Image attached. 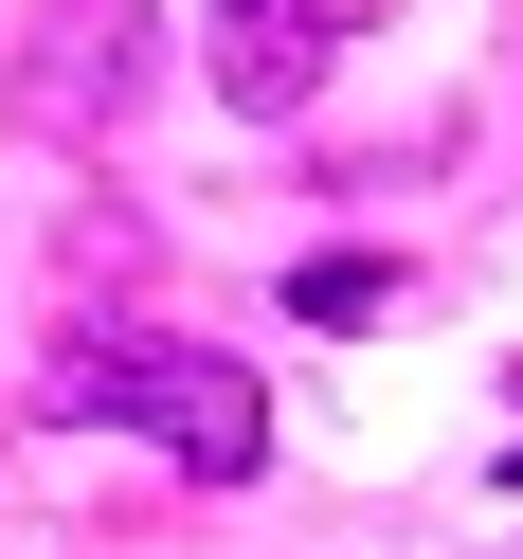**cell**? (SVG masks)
Segmentation results:
<instances>
[{"mask_svg": "<svg viewBox=\"0 0 523 559\" xmlns=\"http://www.w3.org/2000/svg\"><path fill=\"white\" fill-rule=\"evenodd\" d=\"M361 19H379V0H217V55H199V73H217L253 127H289L307 91H325V55L361 37Z\"/></svg>", "mask_w": 523, "mask_h": 559, "instance_id": "obj_3", "label": "cell"}, {"mask_svg": "<svg viewBox=\"0 0 523 559\" xmlns=\"http://www.w3.org/2000/svg\"><path fill=\"white\" fill-rule=\"evenodd\" d=\"M145 91H163V0H55L37 55L0 73V109L37 127V145H109Z\"/></svg>", "mask_w": 523, "mask_h": 559, "instance_id": "obj_2", "label": "cell"}, {"mask_svg": "<svg viewBox=\"0 0 523 559\" xmlns=\"http://www.w3.org/2000/svg\"><path fill=\"white\" fill-rule=\"evenodd\" d=\"M289 307H307V325H379V307H397V271H379V253H307Z\"/></svg>", "mask_w": 523, "mask_h": 559, "instance_id": "obj_4", "label": "cell"}, {"mask_svg": "<svg viewBox=\"0 0 523 559\" xmlns=\"http://www.w3.org/2000/svg\"><path fill=\"white\" fill-rule=\"evenodd\" d=\"M37 415L55 433H163L181 451V487H253L271 469V397L253 361H217V343H163V325H91L37 361Z\"/></svg>", "mask_w": 523, "mask_h": 559, "instance_id": "obj_1", "label": "cell"}]
</instances>
